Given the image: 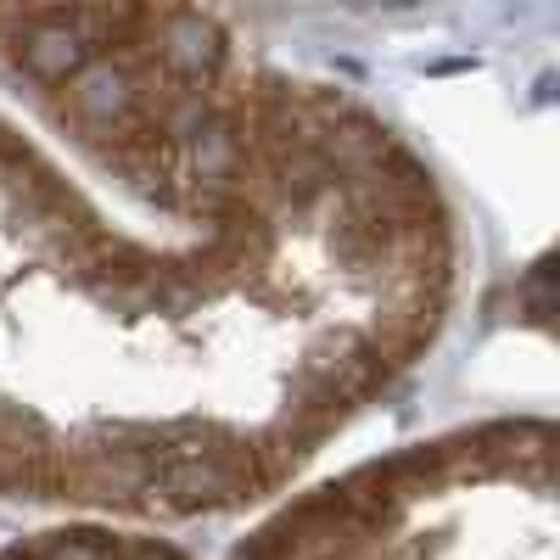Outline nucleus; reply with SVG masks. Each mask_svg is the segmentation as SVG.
I'll list each match as a JSON object with an SVG mask.
<instances>
[{"label": "nucleus", "instance_id": "nucleus-1", "mask_svg": "<svg viewBox=\"0 0 560 560\" xmlns=\"http://www.w3.org/2000/svg\"><path fill=\"white\" fill-rule=\"evenodd\" d=\"M465 236L359 96L258 68L213 197L129 224L0 113V499L208 522L292 488L427 359Z\"/></svg>", "mask_w": 560, "mask_h": 560}, {"label": "nucleus", "instance_id": "nucleus-2", "mask_svg": "<svg viewBox=\"0 0 560 560\" xmlns=\"http://www.w3.org/2000/svg\"><path fill=\"white\" fill-rule=\"evenodd\" d=\"M253 79L213 0H0V84L90 185L158 224L213 197Z\"/></svg>", "mask_w": 560, "mask_h": 560}, {"label": "nucleus", "instance_id": "nucleus-3", "mask_svg": "<svg viewBox=\"0 0 560 560\" xmlns=\"http://www.w3.org/2000/svg\"><path fill=\"white\" fill-rule=\"evenodd\" d=\"M555 415H482L280 488L224 560H560Z\"/></svg>", "mask_w": 560, "mask_h": 560}, {"label": "nucleus", "instance_id": "nucleus-4", "mask_svg": "<svg viewBox=\"0 0 560 560\" xmlns=\"http://www.w3.org/2000/svg\"><path fill=\"white\" fill-rule=\"evenodd\" d=\"M0 560H191V549L147 522L62 516V522H45L34 533L7 538Z\"/></svg>", "mask_w": 560, "mask_h": 560}]
</instances>
